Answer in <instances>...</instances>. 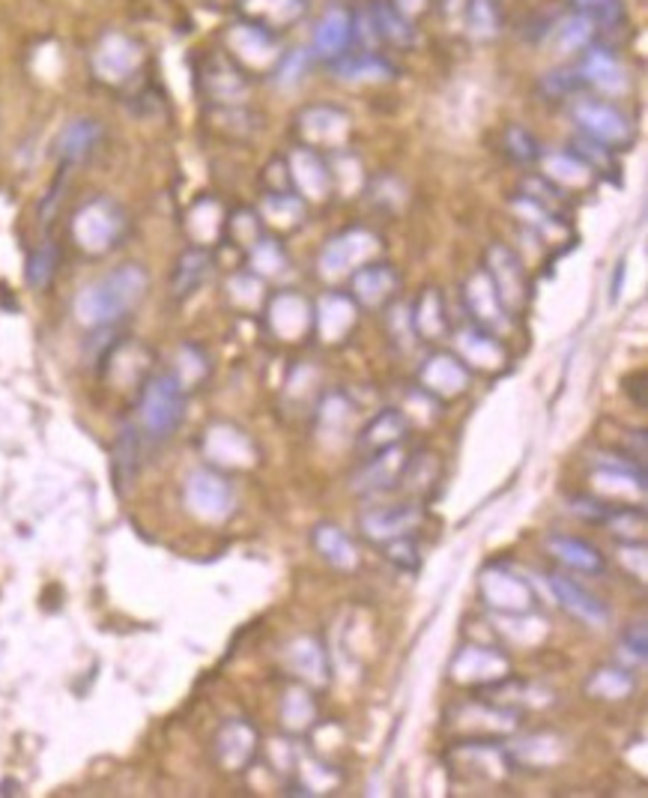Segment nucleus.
Segmentation results:
<instances>
[{
	"label": "nucleus",
	"instance_id": "28",
	"mask_svg": "<svg viewBox=\"0 0 648 798\" xmlns=\"http://www.w3.org/2000/svg\"><path fill=\"white\" fill-rule=\"evenodd\" d=\"M466 299H470L472 311L482 317V320H487V324H500L502 320L505 306H502V299L500 294H496V287H493L491 276H484V273L472 276V282L466 285Z\"/></svg>",
	"mask_w": 648,
	"mask_h": 798
},
{
	"label": "nucleus",
	"instance_id": "19",
	"mask_svg": "<svg viewBox=\"0 0 648 798\" xmlns=\"http://www.w3.org/2000/svg\"><path fill=\"white\" fill-rule=\"evenodd\" d=\"M315 548L335 569H356V562H359V551H356L353 539L341 526H335V523H320L317 526Z\"/></svg>",
	"mask_w": 648,
	"mask_h": 798
},
{
	"label": "nucleus",
	"instance_id": "25",
	"mask_svg": "<svg viewBox=\"0 0 648 798\" xmlns=\"http://www.w3.org/2000/svg\"><path fill=\"white\" fill-rule=\"evenodd\" d=\"M294 180L296 186L302 188L305 197H320L329 195V171L311 150H296L294 153Z\"/></svg>",
	"mask_w": 648,
	"mask_h": 798
},
{
	"label": "nucleus",
	"instance_id": "1",
	"mask_svg": "<svg viewBox=\"0 0 648 798\" xmlns=\"http://www.w3.org/2000/svg\"><path fill=\"white\" fill-rule=\"evenodd\" d=\"M147 287L150 276L144 273V266H117L96 282H90L88 287H81V294L75 296V317L88 329L114 326L141 306V299L147 296Z\"/></svg>",
	"mask_w": 648,
	"mask_h": 798
},
{
	"label": "nucleus",
	"instance_id": "14",
	"mask_svg": "<svg viewBox=\"0 0 648 798\" xmlns=\"http://www.w3.org/2000/svg\"><path fill=\"white\" fill-rule=\"evenodd\" d=\"M299 129L311 144H341L350 135V117L332 105H315L302 111Z\"/></svg>",
	"mask_w": 648,
	"mask_h": 798
},
{
	"label": "nucleus",
	"instance_id": "8",
	"mask_svg": "<svg viewBox=\"0 0 648 798\" xmlns=\"http://www.w3.org/2000/svg\"><path fill=\"white\" fill-rule=\"evenodd\" d=\"M547 586H551L553 598L565 607L568 613H574L577 620H583L586 625H607L609 611L607 604L600 602L595 592H589L586 586H579L577 581H570L565 574H547Z\"/></svg>",
	"mask_w": 648,
	"mask_h": 798
},
{
	"label": "nucleus",
	"instance_id": "41",
	"mask_svg": "<svg viewBox=\"0 0 648 798\" xmlns=\"http://www.w3.org/2000/svg\"><path fill=\"white\" fill-rule=\"evenodd\" d=\"M377 28H380V33H383V37H389L392 42H410V40H413V30H410V24L403 21V12L389 10L385 3H380V7H377Z\"/></svg>",
	"mask_w": 648,
	"mask_h": 798
},
{
	"label": "nucleus",
	"instance_id": "3",
	"mask_svg": "<svg viewBox=\"0 0 648 798\" xmlns=\"http://www.w3.org/2000/svg\"><path fill=\"white\" fill-rule=\"evenodd\" d=\"M123 231H126V213L111 197H93L72 218V237L88 255L111 252L123 237Z\"/></svg>",
	"mask_w": 648,
	"mask_h": 798
},
{
	"label": "nucleus",
	"instance_id": "9",
	"mask_svg": "<svg viewBox=\"0 0 648 798\" xmlns=\"http://www.w3.org/2000/svg\"><path fill=\"white\" fill-rule=\"evenodd\" d=\"M452 676L461 685H493L508 676V661L500 652L484 649V646H466L454 658Z\"/></svg>",
	"mask_w": 648,
	"mask_h": 798
},
{
	"label": "nucleus",
	"instance_id": "26",
	"mask_svg": "<svg viewBox=\"0 0 648 798\" xmlns=\"http://www.w3.org/2000/svg\"><path fill=\"white\" fill-rule=\"evenodd\" d=\"M407 431V422H403V416L398 410H385L368 424V431L362 434V446L364 449H371L373 454L377 452H385V449H392L398 446V440L403 437Z\"/></svg>",
	"mask_w": 648,
	"mask_h": 798
},
{
	"label": "nucleus",
	"instance_id": "13",
	"mask_svg": "<svg viewBox=\"0 0 648 798\" xmlns=\"http://www.w3.org/2000/svg\"><path fill=\"white\" fill-rule=\"evenodd\" d=\"M99 141H102V126H99L96 120L79 117L60 129L54 153H58V158L63 165H79V162L93 156V150L99 147Z\"/></svg>",
	"mask_w": 648,
	"mask_h": 798
},
{
	"label": "nucleus",
	"instance_id": "45",
	"mask_svg": "<svg viewBox=\"0 0 648 798\" xmlns=\"http://www.w3.org/2000/svg\"><path fill=\"white\" fill-rule=\"evenodd\" d=\"M389 75V66H385L383 60H377V58H364V60H356V63H350V66H344L341 70V79H385Z\"/></svg>",
	"mask_w": 648,
	"mask_h": 798
},
{
	"label": "nucleus",
	"instance_id": "36",
	"mask_svg": "<svg viewBox=\"0 0 648 798\" xmlns=\"http://www.w3.org/2000/svg\"><path fill=\"white\" fill-rule=\"evenodd\" d=\"M54 269H58V248L51 246V243H45V246H40L33 255H30L28 273H24V276H28V285L42 290V287L54 278Z\"/></svg>",
	"mask_w": 648,
	"mask_h": 798
},
{
	"label": "nucleus",
	"instance_id": "38",
	"mask_svg": "<svg viewBox=\"0 0 648 798\" xmlns=\"http://www.w3.org/2000/svg\"><path fill=\"white\" fill-rule=\"evenodd\" d=\"M315 720V703L302 688L287 690L285 697V724L287 729H308Z\"/></svg>",
	"mask_w": 648,
	"mask_h": 798
},
{
	"label": "nucleus",
	"instance_id": "44",
	"mask_svg": "<svg viewBox=\"0 0 648 798\" xmlns=\"http://www.w3.org/2000/svg\"><path fill=\"white\" fill-rule=\"evenodd\" d=\"M570 509H574V514H579V518H586V521H609L613 512H616V505L600 503V500H592V497H574Z\"/></svg>",
	"mask_w": 648,
	"mask_h": 798
},
{
	"label": "nucleus",
	"instance_id": "30",
	"mask_svg": "<svg viewBox=\"0 0 648 798\" xmlns=\"http://www.w3.org/2000/svg\"><path fill=\"white\" fill-rule=\"evenodd\" d=\"M403 467V458L398 452V446L385 449V452H377L368 463L364 475H359V482L368 488V491H383V488H392V482L398 479V470Z\"/></svg>",
	"mask_w": 648,
	"mask_h": 798
},
{
	"label": "nucleus",
	"instance_id": "21",
	"mask_svg": "<svg viewBox=\"0 0 648 798\" xmlns=\"http://www.w3.org/2000/svg\"><path fill=\"white\" fill-rule=\"evenodd\" d=\"M353 33V21L344 10H329L315 28V51L323 58H338Z\"/></svg>",
	"mask_w": 648,
	"mask_h": 798
},
{
	"label": "nucleus",
	"instance_id": "31",
	"mask_svg": "<svg viewBox=\"0 0 648 798\" xmlns=\"http://www.w3.org/2000/svg\"><path fill=\"white\" fill-rule=\"evenodd\" d=\"M394 282H398V278H394V273L389 269V266H383V264L364 266L362 273L356 276V294L362 296L364 303L377 306V303H383L385 296L392 294Z\"/></svg>",
	"mask_w": 648,
	"mask_h": 798
},
{
	"label": "nucleus",
	"instance_id": "39",
	"mask_svg": "<svg viewBox=\"0 0 648 798\" xmlns=\"http://www.w3.org/2000/svg\"><path fill=\"white\" fill-rule=\"evenodd\" d=\"M246 10L276 21V24H285V21L302 16V0H246Z\"/></svg>",
	"mask_w": 648,
	"mask_h": 798
},
{
	"label": "nucleus",
	"instance_id": "29",
	"mask_svg": "<svg viewBox=\"0 0 648 798\" xmlns=\"http://www.w3.org/2000/svg\"><path fill=\"white\" fill-rule=\"evenodd\" d=\"M356 308L344 296H326L320 303V329L329 341H338L353 326Z\"/></svg>",
	"mask_w": 648,
	"mask_h": 798
},
{
	"label": "nucleus",
	"instance_id": "46",
	"mask_svg": "<svg viewBox=\"0 0 648 798\" xmlns=\"http://www.w3.org/2000/svg\"><path fill=\"white\" fill-rule=\"evenodd\" d=\"M255 266L260 269V273H278V269L285 266V255H281V248H278L276 243H269V239L257 243V246H255Z\"/></svg>",
	"mask_w": 648,
	"mask_h": 798
},
{
	"label": "nucleus",
	"instance_id": "11",
	"mask_svg": "<svg viewBox=\"0 0 648 798\" xmlns=\"http://www.w3.org/2000/svg\"><path fill=\"white\" fill-rule=\"evenodd\" d=\"M257 733L246 720H227L216 736V757L227 771H243L255 759Z\"/></svg>",
	"mask_w": 648,
	"mask_h": 798
},
{
	"label": "nucleus",
	"instance_id": "10",
	"mask_svg": "<svg viewBox=\"0 0 648 798\" xmlns=\"http://www.w3.org/2000/svg\"><path fill=\"white\" fill-rule=\"evenodd\" d=\"M373 248H377V237H373V234H368V231H350V234L332 239V243L323 248V255H320V273H326V276L353 273L364 257H371Z\"/></svg>",
	"mask_w": 648,
	"mask_h": 798
},
{
	"label": "nucleus",
	"instance_id": "33",
	"mask_svg": "<svg viewBox=\"0 0 648 798\" xmlns=\"http://www.w3.org/2000/svg\"><path fill=\"white\" fill-rule=\"evenodd\" d=\"M592 33H595V24H592L586 16H570L559 24L556 30V49L570 54V51H583L589 45Z\"/></svg>",
	"mask_w": 648,
	"mask_h": 798
},
{
	"label": "nucleus",
	"instance_id": "48",
	"mask_svg": "<svg viewBox=\"0 0 648 798\" xmlns=\"http://www.w3.org/2000/svg\"><path fill=\"white\" fill-rule=\"evenodd\" d=\"M508 141H511V153L517 158H535L538 156V144L532 135H526L523 129H511L508 132Z\"/></svg>",
	"mask_w": 648,
	"mask_h": 798
},
{
	"label": "nucleus",
	"instance_id": "34",
	"mask_svg": "<svg viewBox=\"0 0 648 798\" xmlns=\"http://www.w3.org/2000/svg\"><path fill=\"white\" fill-rule=\"evenodd\" d=\"M466 28H470L472 37H496L500 30V12H496V3L493 0H470L466 3Z\"/></svg>",
	"mask_w": 648,
	"mask_h": 798
},
{
	"label": "nucleus",
	"instance_id": "6",
	"mask_svg": "<svg viewBox=\"0 0 648 798\" xmlns=\"http://www.w3.org/2000/svg\"><path fill=\"white\" fill-rule=\"evenodd\" d=\"M183 497H186L188 512L204 521H225L227 514L234 512V488L216 470H195L186 479Z\"/></svg>",
	"mask_w": 648,
	"mask_h": 798
},
{
	"label": "nucleus",
	"instance_id": "5",
	"mask_svg": "<svg viewBox=\"0 0 648 798\" xmlns=\"http://www.w3.org/2000/svg\"><path fill=\"white\" fill-rule=\"evenodd\" d=\"M141 63H144V49L126 33H105L93 51V72L105 84H123L141 70Z\"/></svg>",
	"mask_w": 648,
	"mask_h": 798
},
{
	"label": "nucleus",
	"instance_id": "15",
	"mask_svg": "<svg viewBox=\"0 0 648 798\" xmlns=\"http://www.w3.org/2000/svg\"><path fill=\"white\" fill-rule=\"evenodd\" d=\"M487 264H491V282L496 287V294H500L502 306H517L523 299V290H526V282H523V269L517 264V257L511 255L508 248L496 246L487 257Z\"/></svg>",
	"mask_w": 648,
	"mask_h": 798
},
{
	"label": "nucleus",
	"instance_id": "32",
	"mask_svg": "<svg viewBox=\"0 0 648 798\" xmlns=\"http://www.w3.org/2000/svg\"><path fill=\"white\" fill-rule=\"evenodd\" d=\"M586 690H589L592 697H598V700H621V697H628L630 690H634V676L625 671H598L586 682Z\"/></svg>",
	"mask_w": 648,
	"mask_h": 798
},
{
	"label": "nucleus",
	"instance_id": "50",
	"mask_svg": "<svg viewBox=\"0 0 648 798\" xmlns=\"http://www.w3.org/2000/svg\"><path fill=\"white\" fill-rule=\"evenodd\" d=\"M428 0H394V10L403 12V16H415V12L424 10Z\"/></svg>",
	"mask_w": 648,
	"mask_h": 798
},
{
	"label": "nucleus",
	"instance_id": "24",
	"mask_svg": "<svg viewBox=\"0 0 648 798\" xmlns=\"http://www.w3.org/2000/svg\"><path fill=\"white\" fill-rule=\"evenodd\" d=\"M269 324L276 329L281 338H296L302 336L305 326H308V306L305 299L294 294H278L276 303H272V315H269Z\"/></svg>",
	"mask_w": 648,
	"mask_h": 798
},
{
	"label": "nucleus",
	"instance_id": "20",
	"mask_svg": "<svg viewBox=\"0 0 648 798\" xmlns=\"http://www.w3.org/2000/svg\"><path fill=\"white\" fill-rule=\"evenodd\" d=\"M213 273V257H209L207 248H188L183 252L177 260V269H174V296L177 299H186L204 285Z\"/></svg>",
	"mask_w": 648,
	"mask_h": 798
},
{
	"label": "nucleus",
	"instance_id": "43",
	"mask_svg": "<svg viewBox=\"0 0 648 798\" xmlns=\"http://www.w3.org/2000/svg\"><path fill=\"white\" fill-rule=\"evenodd\" d=\"M389 560L394 565H401L407 572H415L419 569V548H415L413 539H407V535H398L389 542Z\"/></svg>",
	"mask_w": 648,
	"mask_h": 798
},
{
	"label": "nucleus",
	"instance_id": "2",
	"mask_svg": "<svg viewBox=\"0 0 648 798\" xmlns=\"http://www.w3.org/2000/svg\"><path fill=\"white\" fill-rule=\"evenodd\" d=\"M186 416V386L177 375L150 377L141 389L138 422L150 440H167Z\"/></svg>",
	"mask_w": 648,
	"mask_h": 798
},
{
	"label": "nucleus",
	"instance_id": "4",
	"mask_svg": "<svg viewBox=\"0 0 648 798\" xmlns=\"http://www.w3.org/2000/svg\"><path fill=\"white\" fill-rule=\"evenodd\" d=\"M574 120H577V126L583 129L595 144L607 150H628L630 144H634V139H637L630 120L625 117L616 105H607V102L583 99V102L574 105Z\"/></svg>",
	"mask_w": 648,
	"mask_h": 798
},
{
	"label": "nucleus",
	"instance_id": "27",
	"mask_svg": "<svg viewBox=\"0 0 648 798\" xmlns=\"http://www.w3.org/2000/svg\"><path fill=\"white\" fill-rule=\"evenodd\" d=\"M287 658H290V667H294L302 679L308 682H326V658L320 643L311 641V637H302V641L290 643L287 649Z\"/></svg>",
	"mask_w": 648,
	"mask_h": 798
},
{
	"label": "nucleus",
	"instance_id": "12",
	"mask_svg": "<svg viewBox=\"0 0 648 798\" xmlns=\"http://www.w3.org/2000/svg\"><path fill=\"white\" fill-rule=\"evenodd\" d=\"M419 521H422V509L419 505H385V509H373V512L364 514L362 530L373 542H392L398 535H407Z\"/></svg>",
	"mask_w": 648,
	"mask_h": 798
},
{
	"label": "nucleus",
	"instance_id": "7",
	"mask_svg": "<svg viewBox=\"0 0 648 798\" xmlns=\"http://www.w3.org/2000/svg\"><path fill=\"white\" fill-rule=\"evenodd\" d=\"M482 592L487 604L493 611L502 613H514V616H523V613L532 611V586L523 577L511 572H502V569H491V572L482 577Z\"/></svg>",
	"mask_w": 648,
	"mask_h": 798
},
{
	"label": "nucleus",
	"instance_id": "18",
	"mask_svg": "<svg viewBox=\"0 0 648 798\" xmlns=\"http://www.w3.org/2000/svg\"><path fill=\"white\" fill-rule=\"evenodd\" d=\"M547 548H551L556 560H562L565 565H570V569H577V572H604V553H600L595 544L583 542V539H574V535H551Z\"/></svg>",
	"mask_w": 648,
	"mask_h": 798
},
{
	"label": "nucleus",
	"instance_id": "22",
	"mask_svg": "<svg viewBox=\"0 0 648 798\" xmlns=\"http://www.w3.org/2000/svg\"><path fill=\"white\" fill-rule=\"evenodd\" d=\"M141 470V431L135 424H126L114 443V479L120 491H126L135 482Z\"/></svg>",
	"mask_w": 648,
	"mask_h": 798
},
{
	"label": "nucleus",
	"instance_id": "17",
	"mask_svg": "<svg viewBox=\"0 0 648 798\" xmlns=\"http://www.w3.org/2000/svg\"><path fill=\"white\" fill-rule=\"evenodd\" d=\"M579 72H583V81H589V84L600 88L604 93H625L628 90V72H625L619 60L604 49H592L586 60H583Z\"/></svg>",
	"mask_w": 648,
	"mask_h": 798
},
{
	"label": "nucleus",
	"instance_id": "49",
	"mask_svg": "<svg viewBox=\"0 0 648 798\" xmlns=\"http://www.w3.org/2000/svg\"><path fill=\"white\" fill-rule=\"evenodd\" d=\"M621 646H625L630 655H637V661H646V625H642V622L630 625V628L625 631V637H621Z\"/></svg>",
	"mask_w": 648,
	"mask_h": 798
},
{
	"label": "nucleus",
	"instance_id": "23",
	"mask_svg": "<svg viewBox=\"0 0 648 798\" xmlns=\"http://www.w3.org/2000/svg\"><path fill=\"white\" fill-rule=\"evenodd\" d=\"M422 380L433 392L454 395L466 386L470 375H466L463 362H457L454 356H433L431 362L422 368Z\"/></svg>",
	"mask_w": 648,
	"mask_h": 798
},
{
	"label": "nucleus",
	"instance_id": "40",
	"mask_svg": "<svg viewBox=\"0 0 648 798\" xmlns=\"http://www.w3.org/2000/svg\"><path fill=\"white\" fill-rule=\"evenodd\" d=\"M577 7V16H586V19L595 24H616L621 19V0H574Z\"/></svg>",
	"mask_w": 648,
	"mask_h": 798
},
{
	"label": "nucleus",
	"instance_id": "42",
	"mask_svg": "<svg viewBox=\"0 0 648 798\" xmlns=\"http://www.w3.org/2000/svg\"><path fill=\"white\" fill-rule=\"evenodd\" d=\"M442 311L440 306V296L433 294H424V299L419 303V311H415V329H422L424 336H436V332H442L445 329V320L442 317H436Z\"/></svg>",
	"mask_w": 648,
	"mask_h": 798
},
{
	"label": "nucleus",
	"instance_id": "16",
	"mask_svg": "<svg viewBox=\"0 0 648 798\" xmlns=\"http://www.w3.org/2000/svg\"><path fill=\"white\" fill-rule=\"evenodd\" d=\"M227 45H230L236 58L255 63V66H266L269 60L276 58L272 37L264 28H255V24H234V28L227 30Z\"/></svg>",
	"mask_w": 648,
	"mask_h": 798
},
{
	"label": "nucleus",
	"instance_id": "37",
	"mask_svg": "<svg viewBox=\"0 0 648 798\" xmlns=\"http://www.w3.org/2000/svg\"><path fill=\"white\" fill-rule=\"evenodd\" d=\"M461 347L466 359L475 365H482V368H491V365H500L502 362V347L493 341L491 336H479V332H466L461 338Z\"/></svg>",
	"mask_w": 648,
	"mask_h": 798
},
{
	"label": "nucleus",
	"instance_id": "35",
	"mask_svg": "<svg viewBox=\"0 0 648 798\" xmlns=\"http://www.w3.org/2000/svg\"><path fill=\"white\" fill-rule=\"evenodd\" d=\"M547 171H551V177L553 180H559V183H574V186H586L592 180V168L583 162V158L577 156H562V153H556V156L547 158Z\"/></svg>",
	"mask_w": 648,
	"mask_h": 798
},
{
	"label": "nucleus",
	"instance_id": "47",
	"mask_svg": "<svg viewBox=\"0 0 648 798\" xmlns=\"http://www.w3.org/2000/svg\"><path fill=\"white\" fill-rule=\"evenodd\" d=\"M305 70H308V51L296 49L294 54H290V58H287L285 63H281V72H278V81H281V84H287V88H290V84H296V81L302 79Z\"/></svg>",
	"mask_w": 648,
	"mask_h": 798
}]
</instances>
